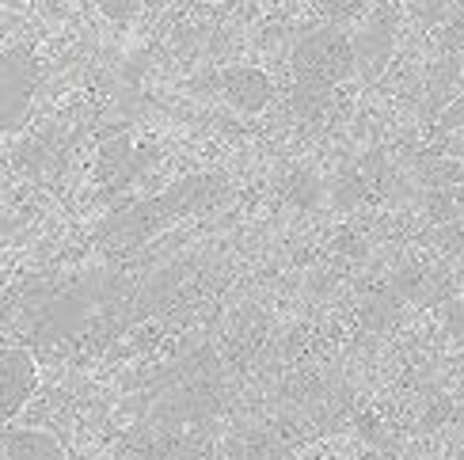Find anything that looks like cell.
<instances>
[{
    "instance_id": "1",
    "label": "cell",
    "mask_w": 464,
    "mask_h": 460,
    "mask_svg": "<svg viewBox=\"0 0 464 460\" xmlns=\"http://www.w3.org/2000/svg\"><path fill=\"white\" fill-rule=\"evenodd\" d=\"M289 72H294L297 100L316 103L332 88H339L354 72V43L343 27H320L304 34L289 53Z\"/></svg>"
},
{
    "instance_id": "11",
    "label": "cell",
    "mask_w": 464,
    "mask_h": 460,
    "mask_svg": "<svg viewBox=\"0 0 464 460\" xmlns=\"http://www.w3.org/2000/svg\"><path fill=\"white\" fill-rule=\"evenodd\" d=\"M365 0H327V15L335 19H346V15H358Z\"/></svg>"
},
{
    "instance_id": "10",
    "label": "cell",
    "mask_w": 464,
    "mask_h": 460,
    "mask_svg": "<svg viewBox=\"0 0 464 460\" xmlns=\"http://www.w3.org/2000/svg\"><path fill=\"white\" fill-rule=\"evenodd\" d=\"M446 331L453 339H464V297L460 301H450V309H446Z\"/></svg>"
},
{
    "instance_id": "5",
    "label": "cell",
    "mask_w": 464,
    "mask_h": 460,
    "mask_svg": "<svg viewBox=\"0 0 464 460\" xmlns=\"http://www.w3.org/2000/svg\"><path fill=\"white\" fill-rule=\"evenodd\" d=\"M0 460H69L62 442L43 430H0Z\"/></svg>"
},
{
    "instance_id": "2",
    "label": "cell",
    "mask_w": 464,
    "mask_h": 460,
    "mask_svg": "<svg viewBox=\"0 0 464 460\" xmlns=\"http://www.w3.org/2000/svg\"><path fill=\"white\" fill-rule=\"evenodd\" d=\"M38 84H43V65L31 50H0V133H15L27 122Z\"/></svg>"
},
{
    "instance_id": "8",
    "label": "cell",
    "mask_w": 464,
    "mask_h": 460,
    "mask_svg": "<svg viewBox=\"0 0 464 460\" xmlns=\"http://www.w3.org/2000/svg\"><path fill=\"white\" fill-rule=\"evenodd\" d=\"M100 12L107 19H114V24H122V19L141 12V0H100Z\"/></svg>"
},
{
    "instance_id": "3",
    "label": "cell",
    "mask_w": 464,
    "mask_h": 460,
    "mask_svg": "<svg viewBox=\"0 0 464 460\" xmlns=\"http://www.w3.org/2000/svg\"><path fill=\"white\" fill-rule=\"evenodd\" d=\"M34 388H38L34 358L19 347H0V426H8L31 404Z\"/></svg>"
},
{
    "instance_id": "7",
    "label": "cell",
    "mask_w": 464,
    "mask_h": 460,
    "mask_svg": "<svg viewBox=\"0 0 464 460\" xmlns=\"http://www.w3.org/2000/svg\"><path fill=\"white\" fill-rule=\"evenodd\" d=\"M138 460H198V453L183 442H152L149 449H141Z\"/></svg>"
},
{
    "instance_id": "9",
    "label": "cell",
    "mask_w": 464,
    "mask_h": 460,
    "mask_svg": "<svg viewBox=\"0 0 464 460\" xmlns=\"http://www.w3.org/2000/svg\"><path fill=\"white\" fill-rule=\"evenodd\" d=\"M460 126H464V91L457 95V100H453L446 110H441V119H438V129H441V133L460 129Z\"/></svg>"
},
{
    "instance_id": "6",
    "label": "cell",
    "mask_w": 464,
    "mask_h": 460,
    "mask_svg": "<svg viewBox=\"0 0 464 460\" xmlns=\"http://www.w3.org/2000/svg\"><path fill=\"white\" fill-rule=\"evenodd\" d=\"M351 43H354V72L362 69L365 76H377L392 57V27L377 19V24H370Z\"/></svg>"
},
{
    "instance_id": "4",
    "label": "cell",
    "mask_w": 464,
    "mask_h": 460,
    "mask_svg": "<svg viewBox=\"0 0 464 460\" xmlns=\"http://www.w3.org/2000/svg\"><path fill=\"white\" fill-rule=\"evenodd\" d=\"M221 95L237 110L259 114L270 103V95H275V84H270V76L256 65H232L221 72Z\"/></svg>"
}]
</instances>
